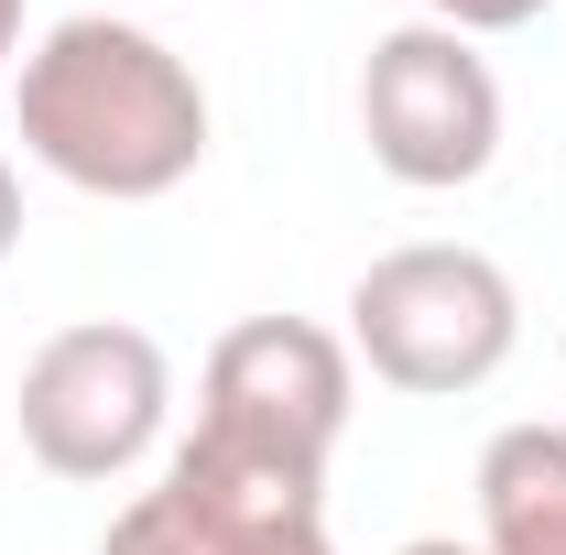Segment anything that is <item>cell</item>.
<instances>
[{
  "mask_svg": "<svg viewBox=\"0 0 566 555\" xmlns=\"http://www.w3.org/2000/svg\"><path fill=\"white\" fill-rule=\"evenodd\" d=\"M11 251H22V175L0 164V262H11Z\"/></svg>",
  "mask_w": 566,
  "mask_h": 555,
  "instance_id": "cell-9",
  "label": "cell"
},
{
  "mask_svg": "<svg viewBox=\"0 0 566 555\" xmlns=\"http://www.w3.org/2000/svg\"><path fill=\"white\" fill-rule=\"evenodd\" d=\"M11 98H22V153L109 208H153L208 164V76L120 11L55 22L22 55Z\"/></svg>",
  "mask_w": 566,
  "mask_h": 555,
  "instance_id": "cell-1",
  "label": "cell"
},
{
  "mask_svg": "<svg viewBox=\"0 0 566 555\" xmlns=\"http://www.w3.org/2000/svg\"><path fill=\"white\" fill-rule=\"evenodd\" d=\"M11 55H22V0H0V76H11Z\"/></svg>",
  "mask_w": 566,
  "mask_h": 555,
  "instance_id": "cell-11",
  "label": "cell"
},
{
  "mask_svg": "<svg viewBox=\"0 0 566 555\" xmlns=\"http://www.w3.org/2000/svg\"><path fill=\"white\" fill-rule=\"evenodd\" d=\"M512 338H523V294L469 240H403L349 283V359L381 392L458 404L512 359Z\"/></svg>",
  "mask_w": 566,
  "mask_h": 555,
  "instance_id": "cell-2",
  "label": "cell"
},
{
  "mask_svg": "<svg viewBox=\"0 0 566 555\" xmlns=\"http://www.w3.org/2000/svg\"><path fill=\"white\" fill-rule=\"evenodd\" d=\"M251 555H338V545H327V523H305V534H273V545H251Z\"/></svg>",
  "mask_w": 566,
  "mask_h": 555,
  "instance_id": "cell-10",
  "label": "cell"
},
{
  "mask_svg": "<svg viewBox=\"0 0 566 555\" xmlns=\"http://www.w3.org/2000/svg\"><path fill=\"white\" fill-rule=\"evenodd\" d=\"M359 142L392 186L458 197L501 164V76L447 22H392L359 66Z\"/></svg>",
  "mask_w": 566,
  "mask_h": 555,
  "instance_id": "cell-4",
  "label": "cell"
},
{
  "mask_svg": "<svg viewBox=\"0 0 566 555\" xmlns=\"http://www.w3.org/2000/svg\"><path fill=\"white\" fill-rule=\"evenodd\" d=\"M359 404V359L338 327L316 316H240L229 338L208 348V381H197V425H229V436H262L283 458H338Z\"/></svg>",
  "mask_w": 566,
  "mask_h": 555,
  "instance_id": "cell-5",
  "label": "cell"
},
{
  "mask_svg": "<svg viewBox=\"0 0 566 555\" xmlns=\"http://www.w3.org/2000/svg\"><path fill=\"white\" fill-rule=\"evenodd\" d=\"M294 534H305V523H294ZM251 545H273V534H229V523H208V512H186L164 480L98 534V555H251Z\"/></svg>",
  "mask_w": 566,
  "mask_h": 555,
  "instance_id": "cell-7",
  "label": "cell"
},
{
  "mask_svg": "<svg viewBox=\"0 0 566 555\" xmlns=\"http://www.w3.org/2000/svg\"><path fill=\"white\" fill-rule=\"evenodd\" d=\"M392 555H480V545H458V534H415V545H392Z\"/></svg>",
  "mask_w": 566,
  "mask_h": 555,
  "instance_id": "cell-12",
  "label": "cell"
},
{
  "mask_svg": "<svg viewBox=\"0 0 566 555\" xmlns=\"http://www.w3.org/2000/svg\"><path fill=\"white\" fill-rule=\"evenodd\" d=\"M556 0H424V22H447V33H469V44H491V33H523V22H545Z\"/></svg>",
  "mask_w": 566,
  "mask_h": 555,
  "instance_id": "cell-8",
  "label": "cell"
},
{
  "mask_svg": "<svg viewBox=\"0 0 566 555\" xmlns=\"http://www.w3.org/2000/svg\"><path fill=\"white\" fill-rule=\"evenodd\" d=\"M480 555H566V425H501L480 447Z\"/></svg>",
  "mask_w": 566,
  "mask_h": 555,
  "instance_id": "cell-6",
  "label": "cell"
},
{
  "mask_svg": "<svg viewBox=\"0 0 566 555\" xmlns=\"http://www.w3.org/2000/svg\"><path fill=\"white\" fill-rule=\"evenodd\" d=\"M11 415H22V447H33L44 480H132L142 458L164 447L175 359L132 316H87V327H55L22 359Z\"/></svg>",
  "mask_w": 566,
  "mask_h": 555,
  "instance_id": "cell-3",
  "label": "cell"
}]
</instances>
